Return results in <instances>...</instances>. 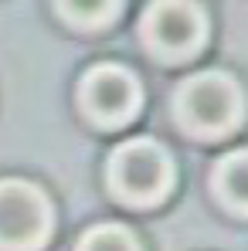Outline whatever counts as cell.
<instances>
[{
	"mask_svg": "<svg viewBox=\"0 0 248 251\" xmlns=\"http://www.w3.org/2000/svg\"><path fill=\"white\" fill-rule=\"evenodd\" d=\"M109 183L126 204L150 207L166 197V190L173 183V170H170V160L160 146H153L150 139H136V143H126L112 153Z\"/></svg>",
	"mask_w": 248,
	"mask_h": 251,
	"instance_id": "cell-1",
	"label": "cell"
},
{
	"mask_svg": "<svg viewBox=\"0 0 248 251\" xmlns=\"http://www.w3.org/2000/svg\"><path fill=\"white\" fill-rule=\"evenodd\" d=\"M180 119L201 136H221L242 123V92L228 75L207 72L180 88Z\"/></svg>",
	"mask_w": 248,
	"mask_h": 251,
	"instance_id": "cell-2",
	"label": "cell"
},
{
	"mask_svg": "<svg viewBox=\"0 0 248 251\" xmlns=\"http://www.w3.org/2000/svg\"><path fill=\"white\" fill-rule=\"evenodd\" d=\"M51 234V207L24 180L0 183V251H38Z\"/></svg>",
	"mask_w": 248,
	"mask_h": 251,
	"instance_id": "cell-3",
	"label": "cell"
},
{
	"mask_svg": "<svg viewBox=\"0 0 248 251\" xmlns=\"http://www.w3.org/2000/svg\"><path fill=\"white\" fill-rule=\"evenodd\" d=\"M82 109L92 123L106 129L126 126L139 109V85L129 72L116 65L92 68L82 78Z\"/></svg>",
	"mask_w": 248,
	"mask_h": 251,
	"instance_id": "cell-4",
	"label": "cell"
},
{
	"mask_svg": "<svg viewBox=\"0 0 248 251\" xmlns=\"http://www.w3.org/2000/svg\"><path fill=\"white\" fill-rule=\"evenodd\" d=\"M146 44L164 58H187L204 44V14L194 3H153L143 17Z\"/></svg>",
	"mask_w": 248,
	"mask_h": 251,
	"instance_id": "cell-5",
	"label": "cell"
},
{
	"mask_svg": "<svg viewBox=\"0 0 248 251\" xmlns=\"http://www.w3.org/2000/svg\"><path fill=\"white\" fill-rule=\"evenodd\" d=\"M218 190L238 210H248V153H235L218 167Z\"/></svg>",
	"mask_w": 248,
	"mask_h": 251,
	"instance_id": "cell-6",
	"label": "cell"
},
{
	"mask_svg": "<svg viewBox=\"0 0 248 251\" xmlns=\"http://www.w3.org/2000/svg\"><path fill=\"white\" fill-rule=\"evenodd\" d=\"M79 251H139V245L129 231L116 227V224H102V227L85 234Z\"/></svg>",
	"mask_w": 248,
	"mask_h": 251,
	"instance_id": "cell-7",
	"label": "cell"
},
{
	"mask_svg": "<svg viewBox=\"0 0 248 251\" xmlns=\"http://www.w3.org/2000/svg\"><path fill=\"white\" fill-rule=\"evenodd\" d=\"M58 14L79 27H99L119 14V3H58Z\"/></svg>",
	"mask_w": 248,
	"mask_h": 251,
	"instance_id": "cell-8",
	"label": "cell"
}]
</instances>
